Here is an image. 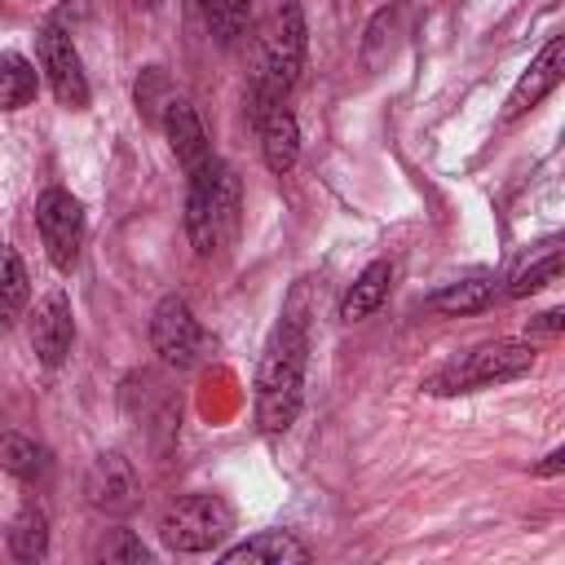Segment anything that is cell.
I'll return each instance as SVG.
<instances>
[{"instance_id":"cell-1","label":"cell","mask_w":565,"mask_h":565,"mask_svg":"<svg viewBox=\"0 0 565 565\" xmlns=\"http://www.w3.org/2000/svg\"><path fill=\"white\" fill-rule=\"evenodd\" d=\"M305 282L291 291L265 358L256 366V424L265 433H287L300 415V393H305V358H309V318L300 309Z\"/></svg>"},{"instance_id":"cell-2","label":"cell","mask_w":565,"mask_h":565,"mask_svg":"<svg viewBox=\"0 0 565 565\" xmlns=\"http://www.w3.org/2000/svg\"><path fill=\"white\" fill-rule=\"evenodd\" d=\"M185 234L199 256H212L238 225V177L234 168L207 159L203 168L185 172Z\"/></svg>"},{"instance_id":"cell-3","label":"cell","mask_w":565,"mask_h":565,"mask_svg":"<svg viewBox=\"0 0 565 565\" xmlns=\"http://www.w3.org/2000/svg\"><path fill=\"white\" fill-rule=\"evenodd\" d=\"M530 366H534V344L530 340H494V344L472 349L463 362H450L437 375H428L424 388L428 393H468V388L521 380Z\"/></svg>"},{"instance_id":"cell-4","label":"cell","mask_w":565,"mask_h":565,"mask_svg":"<svg viewBox=\"0 0 565 565\" xmlns=\"http://www.w3.org/2000/svg\"><path fill=\"white\" fill-rule=\"evenodd\" d=\"M305 13L296 0H287L278 9V22L269 31V44H265V57H260V79H256V115H265L269 106H278L291 84L300 79V66H305Z\"/></svg>"},{"instance_id":"cell-5","label":"cell","mask_w":565,"mask_h":565,"mask_svg":"<svg viewBox=\"0 0 565 565\" xmlns=\"http://www.w3.org/2000/svg\"><path fill=\"white\" fill-rule=\"evenodd\" d=\"M230 530H234V508L221 494H185L159 521L168 552H181V556H199V552L221 547L230 539Z\"/></svg>"},{"instance_id":"cell-6","label":"cell","mask_w":565,"mask_h":565,"mask_svg":"<svg viewBox=\"0 0 565 565\" xmlns=\"http://www.w3.org/2000/svg\"><path fill=\"white\" fill-rule=\"evenodd\" d=\"M35 230L44 238V252L57 269H71L79 260V247H84V207L71 190L62 185H49L40 199H35Z\"/></svg>"},{"instance_id":"cell-7","label":"cell","mask_w":565,"mask_h":565,"mask_svg":"<svg viewBox=\"0 0 565 565\" xmlns=\"http://www.w3.org/2000/svg\"><path fill=\"white\" fill-rule=\"evenodd\" d=\"M150 344L177 371H185V366L199 362V353H203V327L190 313L185 296H163L154 305V313H150Z\"/></svg>"},{"instance_id":"cell-8","label":"cell","mask_w":565,"mask_h":565,"mask_svg":"<svg viewBox=\"0 0 565 565\" xmlns=\"http://www.w3.org/2000/svg\"><path fill=\"white\" fill-rule=\"evenodd\" d=\"M35 53H40V71L49 75L53 97L66 110H84L88 106V75H84V62H79L71 35L62 26H44L35 35Z\"/></svg>"},{"instance_id":"cell-9","label":"cell","mask_w":565,"mask_h":565,"mask_svg":"<svg viewBox=\"0 0 565 565\" xmlns=\"http://www.w3.org/2000/svg\"><path fill=\"white\" fill-rule=\"evenodd\" d=\"M84 494H88V503H93L97 512H106V516H128V512L137 508V499H141V481H137V472H132V463H128L124 455L106 450V455H97V459L88 463Z\"/></svg>"},{"instance_id":"cell-10","label":"cell","mask_w":565,"mask_h":565,"mask_svg":"<svg viewBox=\"0 0 565 565\" xmlns=\"http://www.w3.org/2000/svg\"><path fill=\"white\" fill-rule=\"evenodd\" d=\"M159 124H163V137H168V146H172V154H177V163H181L185 172H194V168H203V163L212 159L203 119L194 115V106H190L185 97L172 93L168 106H163V115H159Z\"/></svg>"},{"instance_id":"cell-11","label":"cell","mask_w":565,"mask_h":565,"mask_svg":"<svg viewBox=\"0 0 565 565\" xmlns=\"http://www.w3.org/2000/svg\"><path fill=\"white\" fill-rule=\"evenodd\" d=\"M71 340H75V318H71V300L62 291H49L35 309V322H31V349L44 366H57L66 353H71Z\"/></svg>"},{"instance_id":"cell-12","label":"cell","mask_w":565,"mask_h":565,"mask_svg":"<svg viewBox=\"0 0 565 565\" xmlns=\"http://www.w3.org/2000/svg\"><path fill=\"white\" fill-rule=\"evenodd\" d=\"M556 84H561V35H552V40L539 49V57L521 71L516 88H512L508 102H503V124H508V119H521V115H525L530 106H539Z\"/></svg>"},{"instance_id":"cell-13","label":"cell","mask_w":565,"mask_h":565,"mask_svg":"<svg viewBox=\"0 0 565 565\" xmlns=\"http://www.w3.org/2000/svg\"><path fill=\"white\" fill-rule=\"evenodd\" d=\"M313 552L291 534V530H260L234 547L221 552L225 565H243V561H269V565H305Z\"/></svg>"},{"instance_id":"cell-14","label":"cell","mask_w":565,"mask_h":565,"mask_svg":"<svg viewBox=\"0 0 565 565\" xmlns=\"http://www.w3.org/2000/svg\"><path fill=\"white\" fill-rule=\"evenodd\" d=\"M260 154L269 172H291L300 159V124L282 102L260 115Z\"/></svg>"},{"instance_id":"cell-15","label":"cell","mask_w":565,"mask_h":565,"mask_svg":"<svg viewBox=\"0 0 565 565\" xmlns=\"http://www.w3.org/2000/svg\"><path fill=\"white\" fill-rule=\"evenodd\" d=\"M499 296V278L490 274H472V278H459V282H446L441 291H433L424 305L433 313H450V318H463V313H481L490 300Z\"/></svg>"},{"instance_id":"cell-16","label":"cell","mask_w":565,"mask_h":565,"mask_svg":"<svg viewBox=\"0 0 565 565\" xmlns=\"http://www.w3.org/2000/svg\"><path fill=\"white\" fill-rule=\"evenodd\" d=\"M388 282H393V265H388V260H371V265L353 278V287L344 291L340 318H344V322H362L366 313H375V309L384 305V296H388Z\"/></svg>"},{"instance_id":"cell-17","label":"cell","mask_w":565,"mask_h":565,"mask_svg":"<svg viewBox=\"0 0 565 565\" xmlns=\"http://www.w3.org/2000/svg\"><path fill=\"white\" fill-rule=\"evenodd\" d=\"M0 468L13 472L18 481H35V477L49 472V450H44L40 441H31L26 433L4 428V433H0Z\"/></svg>"},{"instance_id":"cell-18","label":"cell","mask_w":565,"mask_h":565,"mask_svg":"<svg viewBox=\"0 0 565 565\" xmlns=\"http://www.w3.org/2000/svg\"><path fill=\"white\" fill-rule=\"evenodd\" d=\"M26 296H31V278L22 256L13 247H0V327L18 322V313L26 309Z\"/></svg>"},{"instance_id":"cell-19","label":"cell","mask_w":565,"mask_h":565,"mask_svg":"<svg viewBox=\"0 0 565 565\" xmlns=\"http://www.w3.org/2000/svg\"><path fill=\"white\" fill-rule=\"evenodd\" d=\"M40 88V71L22 53H0V110H22Z\"/></svg>"},{"instance_id":"cell-20","label":"cell","mask_w":565,"mask_h":565,"mask_svg":"<svg viewBox=\"0 0 565 565\" xmlns=\"http://www.w3.org/2000/svg\"><path fill=\"white\" fill-rule=\"evenodd\" d=\"M9 552H13L18 561H40V556L49 552V516H44L35 503H26V508L9 521Z\"/></svg>"},{"instance_id":"cell-21","label":"cell","mask_w":565,"mask_h":565,"mask_svg":"<svg viewBox=\"0 0 565 565\" xmlns=\"http://www.w3.org/2000/svg\"><path fill=\"white\" fill-rule=\"evenodd\" d=\"M402 13H406V4H388V9H380V13L371 18L366 40H362V62H366L371 71H375L380 62L393 57V49H397V31H402Z\"/></svg>"},{"instance_id":"cell-22","label":"cell","mask_w":565,"mask_h":565,"mask_svg":"<svg viewBox=\"0 0 565 565\" xmlns=\"http://www.w3.org/2000/svg\"><path fill=\"white\" fill-rule=\"evenodd\" d=\"M556 274H561V247L556 243H547L534 260H521L516 269H512V278H508V296H534L539 287H547V282H556Z\"/></svg>"},{"instance_id":"cell-23","label":"cell","mask_w":565,"mask_h":565,"mask_svg":"<svg viewBox=\"0 0 565 565\" xmlns=\"http://www.w3.org/2000/svg\"><path fill=\"white\" fill-rule=\"evenodd\" d=\"M247 13H252V0H203V18H207V31L216 35V44H238V35L247 31Z\"/></svg>"},{"instance_id":"cell-24","label":"cell","mask_w":565,"mask_h":565,"mask_svg":"<svg viewBox=\"0 0 565 565\" xmlns=\"http://www.w3.org/2000/svg\"><path fill=\"white\" fill-rule=\"evenodd\" d=\"M168 97H172V88H168L163 66H146L141 79H137V110L150 115V119H159L163 106H168Z\"/></svg>"},{"instance_id":"cell-25","label":"cell","mask_w":565,"mask_h":565,"mask_svg":"<svg viewBox=\"0 0 565 565\" xmlns=\"http://www.w3.org/2000/svg\"><path fill=\"white\" fill-rule=\"evenodd\" d=\"M106 561H132V565H146V561H154V552H150L141 539L119 534L115 543H106Z\"/></svg>"},{"instance_id":"cell-26","label":"cell","mask_w":565,"mask_h":565,"mask_svg":"<svg viewBox=\"0 0 565 565\" xmlns=\"http://www.w3.org/2000/svg\"><path fill=\"white\" fill-rule=\"evenodd\" d=\"M525 331H530V335H561V331H565V313H561V309H547V313H539Z\"/></svg>"},{"instance_id":"cell-27","label":"cell","mask_w":565,"mask_h":565,"mask_svg":"<svg viewBox=\"0 0 565 565\" xmlns=\"http://www.w3.org/2000/svg\"><path fill=\"white\" fill-rule=\"evenodd\" d=\"M561 468H565V450H561V446H556V450H552V455H543V463H539V468H534V472H539V477H556V472H561Z\"/></svg>"},{"instance_id":"cell-28","label":"cell","mask_w":565,"mask_h":565,"mask_svg":"<svg viewBox=\"0 0 565 565\" xmlns=\"http://www.w3.org/2000/svg\"><path fill=\"white\" fill-rule=\"evenodd\" d=\"M132 4H141V9H150V4H154V0H132Z\"/></svg>"}]
</instances>
